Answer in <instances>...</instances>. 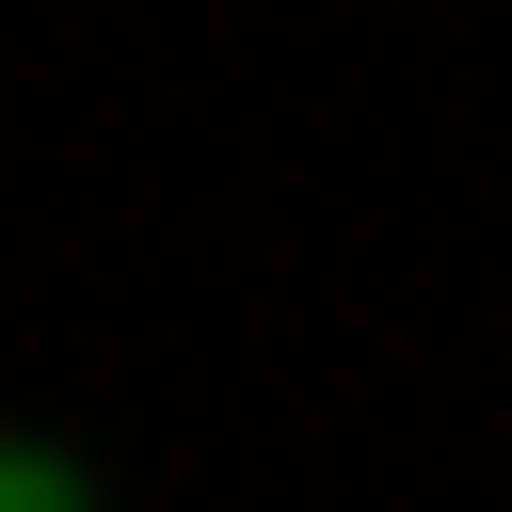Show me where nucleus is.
Wrapping results in <instances>:
<instances>
[{
  "label": "nucleus",
  "instance_id": "f03ea898",
  "mask_svg": "<svg viewBox=\"0 0 512 512\" xmlns=\"http://www.w3.org/2000/svg\"><path fill=\"white\" fill-rule=\"evenodd\" d=\"M0 492H21V451H0Z\"/></svg>",
  "mask_w": 512,
  "mask_h": 512
},
{
  "label": "nucleus",
  "instance_id": "f257e3e1",
  "mask_svg": "<svg viewBox=\"0 0 512 512\" xmlns=\"http://www.w3.org/2000/svg\"><path fill=\"white\" fill-rule=\"evenodd\" d=\"M0 512H82V492H62V472H21V492H0Z\"/></svg>",
  "mask_w": 512,
  "mask_h": 512
}]
</instances>
